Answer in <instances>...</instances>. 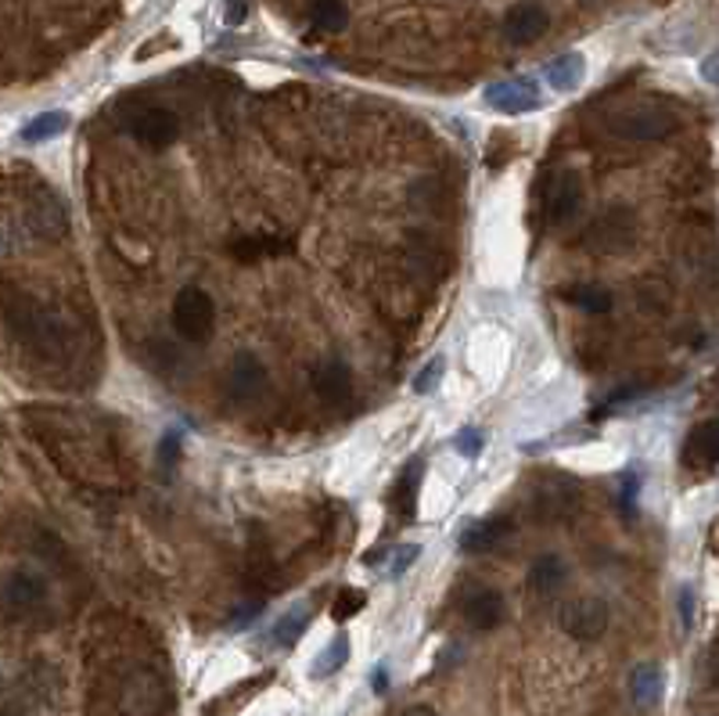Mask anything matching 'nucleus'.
<instances>
[{"mask_svg":"<svg viewBox=\"0 0 719 716\" xmlns=\"http://www.w3.org/2000/svg\"><path fill=\"white\" fill-rule=\"evenodd\" d=\"M267 385V368L256 354H238L227 371V389L234 400H256Z\"/></svg>","mask_w":719,"mask_h":716,"instance_id":"15","label":"nucleus"},{"mask_svg":"<svg viewBox=\"0 0 719 716\" xmlns=\"http://www.w3.org/2000/svg\"><path fill=\"white\" fill-rule=\"evenodd\" d=\"M608 619H611L608 605L594 594L572 597V602H565L558 612L561 630L575 637V641H597V637L608 630Z\"/></svg>","mask_w":719,"mask_h":716,"instance_id":"5","label":"nucleus"},{"mask_svg":"<svg viewBox=\"0 0 719 716\" xmlns=\"http://www.w3.org/2000/svg\"><path fill=\"white\" fill-rule=\"evenodd\" d=\"M126 130H130V134H134L137 145L151 148V152H162V148H169V145H173V141H177V134H180V120H177V115L169 112V109L148 105V109H141V112L130 115Z\"/></svg>","mask_w":719,"mask_h":716,"instance_id":"8","label":"nucleus"},{"mask_svg":"<svg viewBox=\"0 0 719 716\" xmlns=\"http://www.w3.org/2000/svg\"><path fill=\"white\" fill-rule=\"evenodd\" d=\"M371 687L378 695H385V687H389V670L385 667H378V673H371Z\"/></svg>","mask_w":719,"mask_h":716,"instance_id":"35","label":"nucleus"},{"mask_svg":"<svg viewBox=\"0 0 719 716\" xmlns=\"http://www.w3.org/2000/svg\"><path fill=\"white\" fill-rule=\"evenodd\" d=\"M701 76H705V83L719 87V51H716V55H709V58L701 61Z\"/></svg>","mask_w":719,"mask_h":716,"instance_id":"33","label":"nucleus"},{"mask_svg":"<svg viewBox=\"0 0 719 716\" xmlns=\"http://www.w3.org/2000/svg\"><path fill=\"white\" fill-rule=\"evenodd\" d=\"M679 619H684V630L695 627V591L690 588L679 591Z\"/></svg>","mask_w":719,"mask_h":716,"instance_id":"32","label":"nucleus"},{"mask_svg":"<svg viewBox=\"0 0 719 716\" xmlns=\"http://www.w3.org/2000/svg\"><path fill=\"white\" fill-rule=\"evenodd\" d=\"M565 580H569V566H565V558H558V555L536 558L529 569V588L536 594H554L565 588Z\"/></svg>","mask_w":719,"mask_h":716,"instance_id":"20","label":"nucleus"},{"mask_svg":"<svg viewBox=\"0 0 719 716\" xmlns=\"http://www.w3.org/2000/svg\"><path fill=\"white\" fill-rule=\"evenodd\" d=\"M547 25H551V15L536 0H521L504 15V41L515 47H529L547 33Z\"/></svg>","mask_w":719,"mask_h":716,"instance_id":"11","label":"nucleus"},{"mask_svg":"<svg viewBox=\"0 0 719 716\" xmlns=\"http://www.w3.org/2000/svg\"><path fill=\"white\" fill-rule=\"evenodd\" d=\"M453 443H457V450H461L468 461H475L479 454H482V443H486V436H482L479 428L468 425V428H461V433H457V439H453Z\"/></svg>","mask_w":719,"mask_h":716,"instance_id":"31","label":"nucleus"},{"mask_svg":"<svg viewBox=\"0 0 719 716\" xmlns=\"http://www.w3.org/2000/svg\"><path fill=\"white\" fill-rule=\"evenodd\" d=\"M558 299H565L569 306H580L586 310V314H608L611 303H616V295H611L608 289H600V284H561L558 289Z\"/></svg>","mask_w":719,"mask_h":716,"instance_id":"19","label":"nucleus"},{"mask_svg":"<svg viewBox=\"0 0 719 716\" xmlns=\"http://www.w3.org/2000/svg\"><path fill=\"white\" fill-rule=\"evenodd\" d=\"M512 537H515V518L493 515V518H482V523H475V526H468L461 537H457V548H461L464 555H493V551H501Z\"/></svg>","mask_w":719,"mask_h":716,"instance_id":"10","label":"nucleus"},{"mask_svg":"<svg viewBox=\"0 0 719 716\" xmlns=\"http://www.w3.org/2000/svg\"><path fill=\"white\" fill-rule=\"evenodd\" d=\"M310 627V612L306 608H292L288 616H281L278 623H273V630H270V645H278V648H292L299 637L306 634Z\"/></svg>","mask_w":719,"mask_h":716,"instance_id":"24","label":"nucleus"},{"mask_svg":"<svg viewBox=\"0 0 719 716\" xmlns=\"http://www.w3.org/2000/svg\"><path fill=\"white\" fill-rule=\"evenodd\" d=\"M227 25H241L245 22V15H248V8H245V0H227Z\"/></svg>","mask_w":719,"mask_h":716,"instance_id":"34","label":"nucleus"},{"mask_svg":"<svg viewBox=\"0 0 719 716\" xmlns=\"http://www.w3.org/2000/svg\"><path fill=\"white\" fill-rule=\"evenodd\" d=\"M608 130L622 141H662L679 130V115L659 101H637L608 115Z\"/></svg>","mask_w":719,"mask_h":716,"instance_id":"2","label":"nucleus"},{"mask_svg":"<svg viewBox=\"0 0 719 716\" xmlns=\"http://www.w3.org/2000/svg\"><path fill=\"white\" fill-rule=\"evenodd\" d=\"M422 476H425V461L414 458L407 468L400 472V483H396V493H392V504H396V515L403 523H411L417 515V493H422Z\"/></svg>","mask_w":719,"mask_h":716,"instance_id":"18","label":"nucleus"},{"mask_svg":"<svg viewBox=\"0 0 719 716\" xmlns=\"http://www.w3.org/2000/svg\"><path fill=\"white\" fill-rule=\"evenodd\" d=\"M712 684L719 687V659H716V667H712Z\"/></svg>","mask_w":719,"mask_h":716,"instance_id":"37","label":"nucleus"},{"mask_svg":"<svg viewBox=\"0 0 719 716\" xmlns=\"http://www.w3.org/2000/svg\"><path fill=\"white\" fill-rule=\"evenodd\" d=\"M216 328V306H213V295L199 284H188L180 289L173 299V332L188 343H205L209 335Z\"/></svg>","mask_w":719,"mask_h":716,"instance_id":"3","label":"nucleus"},{"mask_svg":"<svg viewBox=\"0 0 719 716\" xmlns=\"http://www.w3.org/2000/svg\"><path fill=\"white\" fill-rule=\"evenodd\" d=\"M8 332L47 357H58L69 349V328H65V321L58 314H50V310H41L36 303H15V299H8Z\"/></svg>","mask_w":719,"mask_h":716,"instance_id":"1","label":"nucleus"},{"mask_svg":"<svg viewBox=\"0 0 719 716\" xmlns=\"http://www.w3.org/2000/svg\"><path fill=\"white\" fill-rule=\"evenodd\" d=\"M684 465L698 468V472L719 465V418H709L690 428V436L684 443Z\"/></svg>","mask_w":719,"mask_h":716,"instance_id":"14","label":"nucleus"},{"mask_svg":"<svg viewBox=\"0 0 719 716\" xmlns=\"http://www.w3.org/2000/svg\"><path fill=\"white\" fill-rule=\"evenodd\" d=\"M363 605H368V594H363V591H357V588L338 591L335 605H332V616H335V623H346V619L357 616V612H360Z\"/></svg>","mask_w":719,"mask_h":716,"instance_id":"27","label":"nucleus"},{"mask_svg":"<svg viewBox=\"0 0 719 716\" xmlns=\"http://www.w3.org/2000/svg\"><path fill=\"white\" fill-rule=\"evenodd\" d=\"M417 555H422L417 544H400V548H392L389 551V577H403V572L417 562Z\"/></svg>","mask_w":719,"mask_h":716,"instance_id":"29","label":"nucleus"},{"mask_svg":"<svg viewBox=\"0 0 719 716\" xmlns=\"http://www.w3.org/2000/svg\"><path fill=\"white\" fill-rule=\"evenodd\" d=\"M543 76H547V87L558 90V94H572V90H580L586 80V58L580 51H565V55H558L554 61L543 65Z\"/></svg>","mask_w":719,"mask_h":716,"instance_id":"17","label":"nucleus"},{"mask_svg":"<svg viewBox=\"0 0 719 716\" xmlns=\"http://www.w3.org/2000/svg\"><path fill=\"white\" fill-rule=\"evenodd\" d=\"M461 616L468 619V627L475 630H493L501 627L504 616H507V602L501 591L493 588H475L461 597Z\"/></svg>","mask_w":719,"mask_h":716,"instance_id":"13","label":"nucleus"},{"mask_svg":"<svg viewBox=\"0 0 719 716\" xmlns=\"http://www.w3.org/2000/svg\"><path fill=\"white\" fill-rule=\"evenodd\" d=\"M396 716H439L431 706H411V709H403V713H396Z\"/></svg>","mask_w":719,"mask_h":716,"instance_id":"36","label":"nucleus"},{"mask_svg":"<svg viewBox=\"0 0 719 716\" xmlns=\"http://www.w3.org/2000/svg\"><path fill=\"white\" fill-rule=\"evenodd\" d=\"M310 22L321 33H342L349 25L346 0H310Z\"/></svg>","mask_w":719,"mask_h":716,"instance_id":"22","label":"nucleus"},{"mask_svg":"<svg viewBox=\"0 0 719 716\" xmlns=\"http://www.w3.org/2000/svg\"><path fill=\"white\" fill-rule=\"evenodd\" d=\"M662 670L655 667V662H644V667H637L633 676H630V695L640 709H651V706H659V698H662Z\"/></svg>","mask_w":719,"mask_h":716,"instance_id":"21","label":"nucleus"},{"mask_svg":"<svg viewBox=\"0 0 719 716\" xmlns=\"http://www.w3.org/2000/svg\"><path fill=\"white\" fill-rule=\"evenodd\" d=\"M442 371H447V360H442V357H431V360L425 363V371L414 379V393H417V396L436 393L439 382H442Z\"/></svg>","mask_w":719,"mask_h":716,"instance_id":"28","label":"nucleus"},{"mask_svg":"<svg viewBox=\"0 0 719 716\" xmlns=\"http://www.w3.org/2000/svg\"><path fill=\"white\" fill-rule=\"evenodd\" d=\"M597 253H626L633 242V213L630 210H611L608 216L594 220V227L583 238Z\"/></svg>","mask_w":719,"mask_h":716,"instance_id":"12","label":"nucleus"},{"mask_svg":"<svg viewBox=\"0 0 719 716\" xmlns=\"http://www.w3.org/2000/svg\"><path fill=\"white\" fill-rule=\"evenodd\" d=\"M637 493H640V476L637 472H626L622 476V490H619V512H622V518H633Z\"/></svg>","mask_w":719,"mask_h":716,"instance_id":"30","label":"nucleus"},{"mask_svg":"<svg viewBox=\"0 0 719 716\" xmlns=\"http://www.w3.org/2000/svg\"><path fill=\"white\" fill-rule=\"evenodd\" d=\"M25 202V227H30L36 238L44 242H58L69 234V210L47 184H33L22 194Z\"/></svg>","mask_w":719,"mask_h":716,"instance_id":"4","label":"nucleus"},{"mask_svg":"<svg viewBox=\"0 0 719 716\" xmlns=\"http://www.w3.org/2000/svg\"><path fill=\"white\" fill-rule=\"evenodd\" d=\"M486 105L504 112V115H521V112H536L540 109V87L529 76H515V80H501V83H490L482 90Z\"/></svg>","mask_w":719,"mask_h":716,"instance_id":"9","label":"nucleus"},{"mask_svg":"<svg viewBox=\"0 0 719 716\" xmlns=\"http://www.w3.org/2000/svg\"><path fill=\"white\" fill-rule=\"evenodd\" d=\"M69 130V112H44L36 120L25 123L22 130V141L25 145H44V141H55L58 134Z\"/></svg>","mask_w":719,"mask_h":716,"instance_id":"23","label":"nucleus"},{"mask_svg":"<svg viewBox=\"0 0 719 716\" xmlns=\"http://www.w3.org/2000/svg\"><path fill=\"white\" fill-rule=\"evenodd\" d=\"M234 259H241V264H256V259H263L270 253H284V242H267V238H241L234 242L227 249Z\"/></svg>","mask_w":719,"mask_h":716,"instance_id":"26","label":"nucleus"},{"mask_svg":"<svg viewBox=\"0 0 719 716\" xmlns=\"http://www.w3.org/2000/svg\"><path fill=\"white\" fill-rule=\"evenodd\" d=\"M346 659H349V641H346L342 634H338L335 641L317 656V662H313V670H310V673H313V676H332V673L342 670V662H346Z\"/></svg>","mask_w":719,"mask_h":716,"instance_id":"25","label":"nucleus"},{"mask_svg":"<svg viewBox=\"0 0 719 716\" xmlns=\"http://www.w3.org/2000/svg\"><path fill=\"white\" fill-rule=\"evenodd\" d=\"M716 385H719V374H716Z\"/></svg>","mask_w":719,"mask_h":716,"instance_id":"38","label":"nucleus"},{"mask_svg":"<svg viewBox=\"0 0 719 716\" xmlns=\"http://www.w3.org/2000/svg\"><path fill=\"white\" fill-rule=\"evenodd\" d=\"M47 605V580L41 572L15 569L4 580V608L11 619H30Z\"/></svg>","mask_w":719,"mask_h":716,"instance_id":"6","label":"nucleus"},{"mask_svg":"<svg viewBox=\"0 0 719 716\" xmlns=\"http://www.w3.org/2000/svg\"><path fill=\"white\" fill-rule=\"evenodd\" d=\"M310 385L324 403H342L352 393V371L346 368L342 360H324V363L313 368Z\"/></svg>","mask_w":719,"mask_h":716,"instance_id":"16","label":"nucleus"},{"mask_svg":"<svg viewBox=\"0 0 719 716\" xmlns=\"http://www.w3.org/2000/svg\"><path fill=\"white\" fill-rule=\"evenodd\" d=\"M583 210V180L575 169H558L547 180L543 191V220L547 224H569V220Z\"/></svg>","mask_w":719,"mask_h":716,"instance_id":"7","label":"nucleus"}]
</instances>
